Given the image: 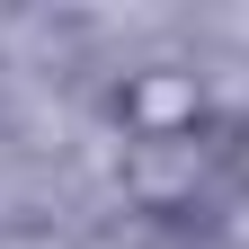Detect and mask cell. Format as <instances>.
Returning a JSON list of instances; mask_svg holds the SVG:
<instances>
[{"label":"cell","mask_w":249,"mask_h":249,"mask_svg":"<svg viewBox=\"0 0 249 249\" xmlns=\"http://www.w3.org/2000/svg\"><path fill=\"white\" fill-rule=\"evenodd\" d=\"M107 116L124 124V142H213V134H223L213 80H205V62H187V53L124 62L116 89H107Z\"/></svg>","instance_id":"obj_1"},{"label":"cell","mask_w":249,"mask_h":249,"mask_svg":"<svg viewBox=\"0 0 249 249\" xmlns=\"http://www.w3.org/2000/svg\"><path fill=\"white\" fill-rule=\"evenodd\" d=\"M116 187L142 223H187L196 231V213L223 196V160H213V142H124Z\"/></svg>","instance_id":"obj_2"},{"label":"cell","mask_w":249,"mask_h":249,"mask_svg":"<svg viewBox=\"0 0 249 249\" xmlns=\"http://www.w3.org/2000/svg\"><path fill=\"white\" fill-rule=\"evenodd\" d=\"M196 240L205 249H249V187H223V196L196 213Z\"/></svg>","instance_id":"obj_3"},{"label":"cell","mask_w":249,"mask_h":249,"mask_svg":"<svg viewBox=\"0 0 249 249\" xmlns=\"http://www.w3.org/2000/svg\"><path fill=\"white\" fill-rule=\"evenodd\" d=\"M213 160H223V187H249V116H223V134H213Z\"/></svg>","instance_id":"obj_4"}]
</instances>
